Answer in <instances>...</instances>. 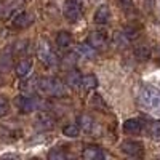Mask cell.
I'll return each instance as SVG.
<instances>
[{
  "mask_svg": "<svg viewBox=\"0 0 160 160\" xmlns=\"http://www.w3.org/2000/svg\"><path fill=\"white\" fill-rule=\"evenodd\" d=\"M38 91L48 96H64L66 88L59 78L43 77V78H38Z\"/></svg>",
  "mask_w": 160,
  "mask_h": 160,
  "instance_id": "6da1fadb",
  "label": "cell"
},
{
  "mask_svg": "<svg viewBox=\"0 0 160 160\" xmlns=\"http://www.w3.org/2000/svg\"><path fill=\"white\" fill-rule=\"evenodd\" d=\"M139 102L149 111H160V90L144 85L139 90Z\"/></svg>",
  "mask_w": 160,
  "mask_h": 160,
  "instance_id": "7a4b0ae2",
  "label": "cell"
},
{
  "mask_svg": "<svg viewBox=\"0 0 160 160\" xmlns=\"http://www.w3.org/2000/svg\"><path fill=\"white\" fill-rule=\"evenodd\" d=\"M16 106L22 114H29L37 109H45V101L37 96H18Z\"/></svg>",
  "mask_w": 160,
  "mask_h": 160,
  "instance_id": "3957f363",
  "label": "cell"
},
{
  "mask_svg": "<svg viewBox=\"0 0 160 160\" xmlns=\"http://www.w3.org/2000/svg\"><path fill=\"white\" fill-rule=\"evenodd\" d=\"M37 56H38V59L42 61L45 66H48V68L58 64L56 53H55V50L51 48V45L47 42V40H40V43L37 47Z\"/></svg>",
  "mask_w": 160,
  "mask_h": 160,
  "instance_id": "277c9868",
  "label": "cell"
},
{
  "mask_svg": "<svg viewBox=\"0 0 160 160\" xmlns=\"http://www.w3.org/2000/svg\"><path fill=\"white\" fill-rule=\"evenodd\" d=\"M64 16L71 22H75L82 16V2L80 0H66L64 2Z\"/></svg>",
  "mask_w": 160,
  "mask_h": 160,
  "instance_id": "5b68a950",
  "label": "cell"
},
{
  "mask_svg": "<svg viewBox=\"0 0 160 160\" xmlns=\"http://www.w3.org/2000/svg\"><path fill=\"white\" fill-rule=\"evenodd\" d=\"M35 21V16L29 11H18L15 16H13V28L16 29H26Z\"/></svg>",
  "mask_w": 160,
  "mask_h": 160,
  "instance_id": "8992f818",
  "label": "cell"
},
{
  "mask_svg": "<svg viewBox=\"0 0 160 160\" xmlns=\"http://www.w3.org/2000/svg\"><path fill=\"white\" fill-rule=\"evenodd\" d=\"M35 125H37V128L43 130V131L51 130L53 127H55V117H53L48 111H42L35 117Z\"/></svg>",
  "mask_w": 160,
  "mask_h": 160,
  "instance_id": "52a82bcc",
  "label": "cell"
},
{
  "mask_svg": "<svg viewBox=\"0 0 160 160\" xmlns=\"http://www.w3.org/2000/svg\"><path fill=\"white\" fill-rule=\"evenodd\" d=\"M120 151L123 154L130 155V157H139L142 154V146L138 141H133V139H127L120 144Z\"/></svg>",
  "mask_w": 160,
  "mask_h": 160,
  "instance_id": "ba28073f",
  "label": "cell"
},
{
  "mask_svg": "<svg viewBox=\"0 0 160 160\" xmlns=\"http://www.w3.org/2000/svg\"><path fill=\"white\" fill-rule=\"evenodd\" d=\"M88 43L96 50H102V48H106V45H108V35H106L102 31H95V32H91L88 35Z\"/></svg>",
  "mask_w": 160,
  "mask_h": 160,
  "instance_id": "9c48e42d",
  "label": "cell"
},
{
  "mask_svg": "<svg viewBox=\"0 0 160 160\" xmlns=\"http://www.w3.org/2000/svg\"><path fill=\"white\" fill-rule=\"evenodd\" d=\"M82 157L85 160H101V158L106 157V154L102 152L101 148H98V146H88V148L83 149Z\"/></svg>",
  "mask_w": 160,
  "mask_h": 160,
  "instance_id": "30bf717a",
  "label": "cell"
},
{
  "mask_svg": "<svg viewBox=\"0 0 160 160\" xmlns=\"http://www.w3.org/2000/svg\"><path fill=\"white\" fill-rule=\"evenodd\" d=\"M144 127V122L141 118H128L123 122V131L125 133H139Z\"/></svg>",
  "mask_w": 160,
  "mask_h": 160,
  "instance_id": "8fae6325",
  "label": "cell"
},
{
  "mask_svg": "<svg viewBox=\"0 0 160 160\" xmlns=\"http://www.w3.org/2000/svg\"><path fill=\"white\" fill-rule=\"evenodd\" d=\"M66 85L71 88H78L82 85V75H80L77 69H72V68L69 69L68 75H66Z\"/></svg>",
  "mask_w": 160,
  "mask_h": 160,
  "instance_id": "7c38bea8",
  "label": "cell"
},
{
  "mask_svg": "<svg viewBox=\"0 0 160 160\" xmlns=\"http://www.w3.org/2000/svg\"><path fill=\"white\" fill-rule=\"evenodd\" d=\"M111 19V10L108 5H101L95 13V22L96 24H108Z\"/></svg>",
  "mask_w": 160,
  "mask_h": 160,
  "instance_id": "4fadbf2b",
  "label": "cell"
},
{
  "mask_svg": "<svg viewBox=\"0 0 160 160\" xmlns=\"http://www.w3.org/2000/svg\"><path fill=\"white\" fill-rule=\"evenodd\" d=\"M32 71V61L29 59H21L18 64H16V68H15V72L18 77L24 78V77H28Z\"/></svg>",
  "mask_w": 160,
  "mask_h": 160,
  "instance_id": "5bb4252c",
  "label": "cell"
},
{
  "mask_svg": "<svg viewBox=\"0 0 160 160\" xmlns=\"http://www.w3.org/2000/svg\"><path fill=\"white\" fill-rule=\"evenodd\" d=\"M77 53L85 59H93L96 56V48H93L90 43H80L77 48Z\"/></svg>",
  "mask_w": 160,
  "mask_h": 160,
  "instance_id": "9a60e30c",
  "label": "cell"
},
{
  "mask_svg": "<svg viewBox=\"0 0 160 160\" xmlns=\"http://www.w3.org/2000/svg\"><path fill=\"white\" fill-rule=\"evenodd\" d=\"M72 43V35L68 31H59L56 35V45L59 48H68Z\"/></svg>",
  "mask_w": 160,
  "mask_h": 160,
  "instance_id": "2e32d148",
  "label": "cell"
},
{
  "mask_svg": "<svg viewBox=\"0 0 160 160\" xmlns=\"http://www.w3.org/2000/svg\"><path fill=\"white\" fill-rule=\"evenodd\" d=\"M19 88L24 93H34L35 90H38V78L37 77H32L29 80H24V82H21Z\"/></svg>",
  "mask_w": 160,
  "mask_h": 160,
  "instance_id": "e0dca14e",
  "label": "cell"
},
{
  "mask_svg": "<svg viewBox=\"0 0 160 160\" xmlns=\"http://www.w3.org/2000/svg\"><path fill=\"white\" fill-rule=\"evenodd\" d=\"M13 64V55L11 51H5L2 56H0V72H7L11 69Z\"/></svg>",
  "mask_w": 160,
  "mask_h": 160,
  "instance_id": "ac0fdd59",
  "label": "cell"
},
{
  "mask_svg": "<svg viewBox=\"0 0 160 160\" xmlns=\"http://www.w3.org/2000/svg\"><path fill=\"white\" fill-rule=\"evenodd\" d=\"M62 135L68 138H78L80 135V127L77 123H68L62 127Z\"/></svg>",
  "mask_w": 160,
  "mask_h": 160,
  "instance_id": "d6986e66",
  "label": "cell"
},
{
  "mask_svg": "<svg viewBox=\"0 0 160 160\" xmlns=\"http://www.w3.org/2000/svg\"><path fill=\"white\" fill-rule=\"evenodd\" d=\"M78 127L83 128L85 131H91L93 127H95V120H93L88 114H82L78 117Z\"/></svg>",
  "mask_w": 160,
  "mask_h": 160,
  "instance_id": "ffe728a7",
  "label": "cell"
},
{
  "mask_svg": "<svg viewBox=\"0 0 160 160\" xmlns=\"http://www.w3.org/2000/svg\"><path fill=\"white\" fill-rule=\"evenodd\" d=\"M82 87L85 90H95L98 87V78L96 75H93V74H88L85 77H82Z\"/></svg>",
  "mask_w": 160,
  "mask_h": 160,
  "instance_id": "44dd1931",
  "label": "cell"
},
{
  "mask_svg": "<svg viewBox=\"0 0 160 160\" xmlns=\"http://www.w3.org/2000/svg\"><path fill=\"white\" fill-rule=\"evenodd\" d=\"M135 56H136L138 59H141V61L149 59V58H151V48H149L148 45H139V47H136Z\"/></svg>",
  "mask_w": 160,
  "mask_h": 160,
  "instance_id": "7402d4cb",
  "label": "cell"
},
{
  "mask_svg": "<svg viewBox=\"0 0 160 160\" xmlns=\"http://www.w3.org/2000/svg\"><path fill=\"white\" fill-rule=\"evenodd\" d=\"M50 160H64L68 158V152L64 151V148H53L48 154Z\"/></svg>",
  "mask_w": 160,
  "mask_h": 160,
  "instance_id": "603a6c76",
  "label": "cell"
},
{
  "mask_svg": "<svg viewBox=\"0 0 160 160\" xmlns=\"http://www.w3.org/2000/svg\"><path fill=\"white\" fill-rule=\"evenodd\" d=\"M149 135L154 139H160V120H154L149 125Z\"/></svg>",
  "mask_w": 160,
  "mask_h": 160,
  "instance_id": "cb8c5ba5",
  "label": "cell"
},
{
  "mask_svg": "<svg viewBox=\"0 0 160 160\" xmlns=\"http://www.w3.org/2000/svg\"><path fill=\"white\" fill-rule=\"evenodd\" d=\"M122 32L125 34V37L130 40V42H131V40H135V38L138 37V29H136V28H127V29H123Z\"/></svg>",
  "mask_w": 160,
  "mask_h": 160,
  "instance_id": "d4e9b609",
  "label": "cell"
},
{
  "mask_svg": "<svg viewBox=\"0 0 160 160\" xmlns=\"http://www.w3.org/2000/svg\"><path fill=\"white\" fill-rule=\"evenodd\" d=\"M8 109H10V106H8V101L5 98H0V117H3L8 114Z\"/></svg>",
  "mask_w": 160,
  "mask_h": 160,
  "instance_id": "484cf974",
  "label": "cell"
},
{
  "mask_svg": "<svg viewBox=\"0 0 160 160\" xmlns=\"http://www.w3.org/2000/svg\"><path fill=\"white\" fill-rule=\"evenodd\" d=\"M75 61H77V58H75L74 53H69V55H66V56H64V64H68V66L75 64Z\"/></svg>",
  "mask_w": 160,
  "mask_h": 160,
  "instance_id": "4316f807",
  "label": "cell"
},
{
  "mask_svg": "<svg viewBox=\"0 0 160 160\" xmlns=\"http://www.w3.org/2000/svg\"><path fill=\"white\" fill-rule=\"evenodd\" d=\"M26 43H28L26 40H22V42H18V43L15 45V51H16V53H24L26 48H28V45H26Z\"/></svg>",
  "mask_w": 160,
  "mask_h": 160,
  "instance_id": "83f0119b",
  "label": "cell"
},
{
  "mask_svg": "<svg viewBox=\"0 0 160 160\" xmlns=\"http://www.w3.org/2000/svg\"><path fill=\"white\" fill-rule=\"evenodd\" d=\"M118 3H120V7H122L123 10H131L133 0H118Z\"/></svg>",
  "mask_w": 160,
  "mask_h": 160,
  "instance_id": "f1b7e54d",
  "label": "cell"
}]
</instances>
